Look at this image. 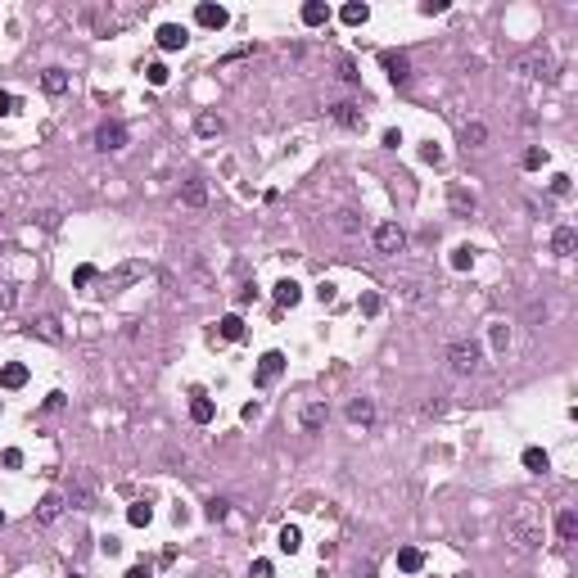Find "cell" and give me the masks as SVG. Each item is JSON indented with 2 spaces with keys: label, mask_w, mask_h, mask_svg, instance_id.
<instances>
[{
  "label": "cell",
  "mask_w": 578,
  "mask_h": 578,
  "mask_svg": "<svg viewBox=\"0 0 578 578\" xmlns=\"http://www.w3.org/2000/svg\"><path fill=\"white\" fill-rule=\"evenodd\" d=\"M204 515H208V519H213V524H221V519H226V515H230V502H226V497H213V502H208V506H204Z\"/></svg>",
  "instance_id": "d6a6232c"
},
{
  "label": "cell",
  "mask_w": 578,
  "mask_h": 578,
  "mask_svg": "<svg viewBox=\"0 0 578 578\" xmlns=\"http://www.w3.org/2000/svg\"><path fill=\"white\" fill-rule=\"evenodd\" d=\"M398 570L402 574H420L425 570V551H420V547H398Z\"/></svg>",
  "instance_id": "ac0fdd59"
},
{
  "label": "cell",
  "mask_w": 578,
  "mask_h": 578,
  "mask_svg": "<svg viewBox=\"0 0 578 578\" xmlns=\"http://www.w3.org/2000/svg\"><path fill=\"white\" fill-rule=\"evenodd\" d=\"M524 168H528V172L547 168V149H542V144H528V149H524Z\"/></svg>",
  "instance_id": "836d02e7"
},
{
  "label": "cell",
  "mask_w": 578,
  "mask_h": 578,
  "mask_svg": "<svg viewBox=\"0 0 578 578\" xmlns=\"http://www.w3.org/2000/svg\"><path fill=\"white\" fill-rule=\"evenodd\" d=\"M59 515H64V493H45L36 502V524H54Z\"/></svg>",
  "instance_id": "4fadbf2b"
},
{
  "label": "cell",
  "mask_w": 578,
  "mask_h": 578,
  "mask_svg": "<svg viewBox=\"0 0 578 578\" xmlns=\"http://www.w3.org/2000/svg\"><path fill=\"white\" fill-rule=\"evenodd\" d=\"M249 578H272V561H253L249 565Z\"/></svg>",
  "instance_id": "7bdbcfd3"
},
{
  "label": "cell",
  "mask_w": 578,
  "mask_h": 578,
  "mask_svg": "<svg viewBox=\"0 0 578 578\" xmlns=\"http://www.w3.org/2000/svg\"><path fill=\"white\" fill-rule=\"evenodd\" d=\"M371 239H375V249H380V253H402V249H407V230H402L398 221H380Z\"/></svg>",
  "instance_id": "5b68a950"
},
{
  "label": "cell",
  "mask_w": 578,
  "mask_h": 578,
  "mask_svg": "<svg viewBox=\"0 0 578 578\" xmlns=\"http://www.w3.org/2000/svg\"><path fill=\"white\" fill-rule=\"evenodd\" d=\"M420 158H425V163H434V168H438V163H443V149H438V144H420Z\"/></svg>",
  "instance_id": "b9f144b4"
},
{
  "label": "cell",
  "mask_w": 578,
  "mask_h": 578,
  "mask_svg": "<svg viewBox=\"0 0 578 578\" xmlns=\"http://www.w3.org/2000/svg\"><path fill=\"white\" fill-rule=\"evenodd\" d=\"M443 9H447L443 0H425V5H420V14H443Z\"/></svg>",
  "instance_id": "816d5d0a"
},
{
  "label": "cell",
  "mask_w": 578,
  "mask_h": 578,
  "mask_svg": "<svg viewBox=\"0 0 578 578\" xmlns=\"http://www.w3.org/2000/svg\"><path fill=\"white\" fill-rule=\"evenodd\" d=\"M213 416H217V407L208 398H195V402H190V420H195V425H208Z\"/></svg>",
  "instance_id": "f1b7e54d"
},
{
  "label": "cell",
  "mask_w": 578,
  "mask_h": 578,
  "mask_svg": "<svg viewBox=\"0 0 578 578\" xmlns=\"http://www.w3.org/2000/svg\"><path fill=\"white\" fill-rule=\"evenodd\" d=\"M452 213H475V195H466L461 186H452Z\"/></svg>",
  "instance_id": "1f68e13d"
},
{
  "label": "cell",
  "mask_w": 578,
  "mask_h": 578,
  "mask_svg": "<svg viewBox=\"0 0 578 578\" xmlns=\"http://www.w3.org/2000/svg\"><path fill=\"white\" fill-rule=\"evenodd\" d=\"M357 307H362L366 316H380V307H384V303H380V294H362V303H357Z\"/></svg>",
  "instance_id": "60d3db41"
},
{
  "label": "cell",
  "mask_w": 578,
  "mask_h": 578,
  "mask_svg": "<svg viewBox=\"0 0 578 578\" xmlns=\"http://www.w3.org/2000/svg\"><path fill=\"white\" fill-rule=\"evenodd\" d=\"M32 334H41L45 343H64V330H59V321H54V316H36V321H32Z\"/></svg>",
  "instance_id": "44dd1931"
},
{
  "label": "cell",
  "mask_w": 578,
  "mask_h": 578,
  "mask_svg": "<svg viewBox=\"0 0 578 578\" xmlns=\"http://www.w3.org/2000/svg\"><path fill=\"white\" fill-rule=\"evenodd\" d=\"M14 104H18L14 95H9V91H0V118H5V113H14Z\"/></svg>",
  "instance_id": "c3c4849f"
},
{
  "label": "cell",
  "mask_w": 578,
  "mask_h": 578,
  "mask_svg": "<svg viewBox=\"0 0 578 578\" xmlns=\"http://www.w3.org/2000/svg\"><path fill=\"white\" fill-rule=\"evenodd\" d=\"M276 303H281V307H298V303H303V285H298V281H276Z\"/></svg>",
  "instance_id": "d6986e66"
},
{
  "label": "cell",
  "mask_w": 578,
  "mask_h": 578,
  "mask_svg": "<svg viewBox=\"0 0 578 578\" xmlns=\"http://www.w3.org/2000/svg\"><path fill=\"white\" fill-rule=\"evenodd\" d=\"M217 334H221L226 343H239V339H244V316H239V312L221 316V321H217Z\"/></svg>",
  "instance_id": "2e32d148"
},
{
  "label": "cell",
  "mask_w": 578,
  "mask_h": 578,
  "mask_svg": "<svg viewBox=\"0 0 578 578\" xmlns=\"http://www.w3.org/2000/svg\"><path fill=\"white\" fill-rule=\"evenodd\" d=\"M519 461H524L528 475H547V470H551V457H547L542 447H524V457H519Z\"/></svg>",
  "instance_id": "ffe728a7"
},
{
  "label": "cell",
  "mask_w": 578,
  "mask_h": 578,
  "mask_svg": "<svg viewBox=\"0 0 578 578\" xmlns=\"http://www.w3.org/2000/svg\"><path fill=\"white\" fill-rule=\"evenodd\" d=\"M574 249H578V230L574 226H556L551 230V253L556 258H574Z\"/></svg>",
  "instance_id": "7c38bea8"
},
{
  "label": "cell",
  "mask_w": 578,
  "mask_h": 578,
  "mask_svg": "<svg viewBox=\"0 0 578 578\" xmlns=\"http://www.w3.org/2000/svg\"><path fill=\"white\" fill-rule=\"evenodd\" d=\"M506 343H510V330L506 325H493V348H506Z\"/></svg>",
  "instance_id": "f6af8a7d"
},
{
  "label": "cell",
  "mask_w": 578,
  "mask_h": 578,
  "mask_svg": "<svg viewBox=\"0 0 578 578\" xmlns=\"http://www.w3.org/2000/svg\"><path fill=\"white\" fill-rule=\"evenodd\" d=\"M91 502H95V475H91V470H77L73 484H68V493H64V506L91 510Z\"/></svg>",
  "instance_id": "3957f363"
},
{
  "label": "cell",
  "mask_w": 578,
  "mask_h": 578,
  "mask_svg": "<svg viewBox=\"0 0 578 578\" xmlns=\"http://www.w3.org/2000/svg\"><path fill=\"white\" fill-rule=\"evenodd\" d=\"M334 226L343 230V235H362V221H357V213H339V221Z\"/></svg>",
  "instance_id": "d590c367"
},
{
  "label": "cell",
  "mask_w": 578,
  "mask_h": 578,
  "mask_svg": "<svg viewBox=\"0 0 578 578\" xmlns=\"http://www.w3.org/2000/svg\"><path fill=\"white\" fill-rule=\"evenodd\" d=\"M281 371H285V353H262V362H258V375L253 380L258 384H272V380H281Z\"/></svg>",
  "instance_id": "30bf717a"
},
{
  "label": "cell",
  "mask_w": 578,
  "mask_h": 578,
  "mask_svg": "<svg viewBox=\"0 0 578 578\" xmlns=\"http://www.w3.org/2000/svg\"><path fill=\"white\" fill-rule=\"evenodd\" d=\"M570 190H574V186H570V177H565V172H556V177H551V195H556V199H565Z\"/></svg>",
  "instance_id": "ab89813d"
},
{
  "label": "cell",
  "mask_w": 578,
  "mask_h": 578,
  "mask_svg": "<svg viewBox=\"0 0 578 578\" xmlns=\"http://www.w3.org/2000/svg\"><path fill=\"white\" fill-rule=\"evenodd\" d=\"M298 18H303L307 27H325V23H330V5H321V0H307V5L298 9Z\"/></svg>",
  "instance_id": "9a60e30c"
},
{
  "label": "cell",
  "mask_w": 578,
  "mask_h": 578,
  "mask_svg": "<svg viewBox=\"0 0 578 578\" xmlns=\"http://www.w3.org/2000/svg\"><path fill=\"white\" fill-rule=\"evenodd\" d=\"M154 41H158V50H186L190 32H186L181 23H163L158 32H154Z\"/></svg>",
  "instance_id": "ba28073f"
},
{
  "label": "cell",
  "mask_w": 578,
  "mask_h": 578,
  "mask_svg": "<svg viewBox=\"0 0 578 578\" xmlns=\"http://www.w3.org/2000/svg\"><path fill=\"white\" fill-rule=\"evenodd\" d=\"M330 118L339 122V127H348V131H362V127H366V113H362V104H353V100H339V104H330Z\"/></svg>",
  "instance_id": "52a82bcc"
},
{
  "label": "cell",
  "mask_w": 578,
  "mask_h": 578,
  "mask_svg": "<svg viewBox=\"0 0 578 578\" xmlns=\"http://www.w3.org/2000/svg\"><path fill=\"white\" fill-rule=\"evenodd\" d=\"M36 221H41L45 230H54V226H59V213H54V208H45V213H36Z\"/></svg>",
  "instance_id": "ee69618b"
},
{
  "label": "cell",
  "mask_w": 578,
  "mask_h": 578,
  "mask_svg": "<svg viewBox=\"0 0 578 578\" xmlns=\"http://www.w3.org/2000/svg\"><path fill=\"white\" fill-rule=\"evenodd\" d=\"M447 366L457 375H475L479 366H484V343H475V339H457L447 348Z\"/></svg>",
  "instance_id": "7a4b0ae2"
},
{
  "label": "cell",
  "mask_w": 578,
  "mask_h": 578,
  "mask_svg": "<svg viewBox=\"0 0 578 578\" xmlns=\"http://www.w3.org/2000/svg\"><path fill=\"white\" fill-rule=\"evenodd\" d=\"M0 307H14V289L9 285H0Z\"/></svg>",
  "instance_id": "db71d44e"
},
{
  "label": "cell",
  "mask_w": 578,
  "mask_h": 578,
  "mask_svg": "<svg viewBox=\"0 0 578 578\" xmlns=\"http://www.w3.org/2000/svg\"><path fill=\"white\" fill-rule=\"evenodd\" d=\"M181 204H190V208H204L208 204V186L199 177H190L186 186H181Z\"/></svg>",
  "instance_id": "e0dca14e"
},
{
  "label": "cell",
  "mask_w": 578,
  "mask_h": 578,
  "mask_svg": "<svg viewBox=\"0 0 578 578\" xmlns=\"http://www.w3.org/2000/svg\"><path fill=\"white\" fill-rule=\"evenodd\" d=\"M339 77H343L348 86H357V82H362V73H357V64H353V59H339Z\"/></svg>",
  "instance_id": "74e56055"
},
{
  "label": "cell",
  "mask_w": 578,
  "mask_h": 578,
  "mask_svg": "<svg viewBox=\"0 0 578 578\" xmlns=\"http://www.w3.org/2000/svg\"><path fill=\"white\" fill-rule=\"evenodd\" d=\"M484 140H488V127H484V122H466V127H461V144H466V149H479Z\"/></svg>",
  "instance_id": "484cf974"
},
{
  "label": "cell",
  "mask_w": 578,
  "mask_h": 578,
  "mask_svg": "<svg viewBox=\"0 0 578 578\" xmlns=\"http://www.w3.org/2000/svg\"><path fill=\"white\" fill-rule=\"evenodd\" d=\"M95 276H100V272H95V267H91V262H82V267H77V272H73V285H77V289H82V285H91V281H95Z\"/></svg>",
  "instance_id": "8d00e7d4"
},
{
  "label": "cell",
  "mask_w": 578,
  "mask_h": 578,
  "mask_svg": "<svg viewBox=\"0 0 578 578\" xmlns=\"http://www.w3.org/2000/svg\"><path fill=\"white\" fill-rule=\"evenodd\" d=\"M348 420H353V425H375V402L371 398H353L348 402Z\"/></svg>",
  "instance_id": "5bb4252c"
},
{
  "label": "cell",
  "mask_w": 578,
  "mask_h": 578,
  "mask_svg": "<svg viewBox=\"0 0 578 578\" xmlns=\"http://www.w3.org/2000/svg\"><path fill=\"white\" fill-rule=\"evenodd\" d=\"M122 144H127V127H122L118 118H104L100 127H95V149H104V154H118Z\"/></svg>",
  "instance_id": "277c9868"
},
{
  "label": "cell",
  "mask_w": 578,
  "mask_h": 578,
  "mask_svg": "<svg viewBox=\"0 0 578 578\" xmlns=\"http://www.w3.org/2000/svg\"><path fill=\"white\" fill-rule=\"evenodd\" d=\"M398 144H402V131L389 127V131H384V149H398Z\"/></svg>",
  "instance_id": "bcb514c9"
},
{
  "label": "cell",
  "mask_w": 578,
  "mask_h": 578,
  "mask_svg": "<svg viewBox=\"0 0 578 578\" xmlns=\"http://www.w3.org/2000/svg\"><path fill=\"white\" fill-rule=\"evenodd\" d=\"M461 578H475V574H461Z\"/></svg>",
  "instance_id": "6f0895ef"
},
{
  "label": "cell",
  "mask_w": 578,
  "mask_h": 578,
  "mask_svg": "<svg viewBox=\"0 0 578 578\" xmlns=\"http://www.w3.org/2000/svg\"><path fill=\"white\" fill-rule=\"evenodd\" d=\"M100 551H104V556H122V542H118V538H104Z\"/></svg>",
  "instance_id": "7dc6e473"
},
{
  "label": "cell",
  "mask_w": 578,
  "mask_h": 578,
  "mask_svg": "<svg viewBox=\"0 0 578 578\" xmlns=\"http://www.w3.org/2000/svg\"><path fill=\"white\" fill-rule=\"evenodd\" d=\"M0 384H5V389H23V384H27V366L23 362H9L5 371H0Z\"/></svg>",
  "instance_id": "d4e9b609"
},
{
  "label": "cell",
  "mask_w": 578,
  "mask_h": 578,
  "mask_svg": "<svg viewBox=\"0 0 578 578\" xmlns=\"http://www.w3.org/2000/svg\"><path fill=\"white\" fill-rule=\"evenodd\" d=\"M45 411H64V393H45Z\"/></svg>",
  "instance_id": "f907efd6"
},
{
  "label": "cell",
  "mask_w": 578,
  "mask_h": 578,
  "mask_svg": "<svg viewBox=\"0 0 578 578\" xmlns=\"http://www.w3.org/2000/svg\"><path fill=\"white\" fill-rule=\"evenodd\" d=\"M0 524H5V510H0Z\"/></svg>",
  "instance_id": "9f6ffc18"
},
{
  "label": "cell",
  "mask_w": 578,
  "mask_h": 578,
  "mask_svg": "<svg viewBox=\"0 0 578 578\" xmlns=\"http://www.w3.org/2000/svg\"><path fill=\"white\" fill-rule=\"evenodd\" d=\"M0 466H5V470H18V466H23V452H18V447H5V452H0Z\"/></svg>",
  "instance_id": "f35d334b"
},
{
  "label": "cell",
  "mask_w": 578,
  "mask_h": 578,
  "mask_svg": "<svg viewBox=\"0 0 578 578\" xmlns=\"http://www.w3.org/2000/svg\"><path fill=\"white\" fill-rule=\"evenodd\" d=\"M195 131H199V136H217V131H221V118H217V113H199V118H195Z\"/></svg>",
  "instance_id": "4dcf8cb0"
},
{
  "label": "cell",
  "mask_w": 578,
  "mask_h": 578,
  "mask_svg": "<svg viewBox=\"0 0 578 578\" xmlns=\"http://www.w3.org/2000/svg\"><path fill=\"white\" fill-rule=\"evenodd\" d=\"M195 23L208 27V32H221V27L230 23V14H226L221 5H199V9H195Z\"/></svg>",
  "instance_id": "8fae6325"
},
{
  "label": "cell",
  "mask_w": 578,
  "mask_h": 578,
  "mask_svg": "<svg viewBox=\"0 0 578 578\" xmlns=\"http://www.w3.org/2000/svg\"><path fill=\"white\" fill-rule=\"evenodd\" d=\"M325 420H330V407H325V402H303V411H298V425H303L307 434L325 429Z\"/></svg>",
  "instance_id": "9c48e42d"
},
{
  "label": "cell",
  "mask_w": 578,
  "mask_h": 578,
  "mask_svg": "<svg viewBox=\"0 0 578 578\" xmlns=\"http://www.w3.org/2000/svg\"><path fill=\"white\" fill-rule=\"evenodd\" d=\"M556 533H561V542H574V538H578V510L565 506L561 515H556Z\"/></svg>",
  "instance_id": "7402d4cb"
},
{
  "label": "cell",
  "mask_w": 578,
  "mask_h": 578,
  "mask_svg": "<svg viewBox=\"0 0 578 578\" xmlns=\"http://www.w3.org/2000/svg\"><path fill=\"white\" fill-rule=\"evenodd\" d=\"M122 578H154V570H149V565H131V570L122 574Z\"/></svg>",
  "instance_id": "681fc988"
},
{
  "label": "cell",
  "mask_w": 578,
  "mask_h": 578,
  "mask_svg": "<svg viewBox=\"0 0 578 578\" xmlns=\"http://www.w3.org/2000/svg\"><path fill=\"white\" fill-rule=\"evenodd\" d=\"M447 262H452V272H470V267H475V249H470V244H457Z\"/></svg>",
  "instance_id": "83f0119b"
},
{
  "label": "cell",
  "mask_w": 578,
  "mask_h": 578,
  "mask_svg": "<svg viewBox=\"0 0 578 578\" xmlns=\"http://www.w3.org/2000/svg\"><path fill=\"white\" fill-rule=\"evenodd\" d=\"M144 77H149V86H168L172 68H168V64H149V68H144Z\"/></svg>",
  "instance_id": "e575fe53"
},
{
  "label": "cell",
  "mask_w": 578,
  "mask_h": 578,
  "mask_svg": "<svg viewBox=\"0 0 578 578\" xmlns=\"http://www.w3.org/2000/svg\"><path fill=\"white\" fill-rule=\"evenodd\" d=\"M380 68H384V77H389L393 86H407L411 82V59L402 50H380Z\"/></svg>",
  "instance_id": "8992f818"
},
{
  "label": "cell",
  "mask_w": 578,
  "mask_h": 578,
  "mask_svg": "<svg viewBox=\"0 0 578 578\" xmlns=\"http://www.w3.org/2000/svg\"><path fill=\"white\" fill-rule=\"evenodd\" d=\"M41 86H45V95H64V91H68V73H64V68H45L41 73Z\"/></svg>",
  "instance_id": "603a6c76"
},
{
  "label": "cell",
  "mask_w": 578,
  "mask_h": 578,
  "mask_svg": "<svg viewBox=\"0 0 578 578\" xmlns=\"http://www.w3.org/2000/svg\"><path fill=\"white\" fill-rule=\"evenodd\" d=\"M339 18H343L348 27H366V18H371V5H357V0H353V5L339 9Z\"/></svg>",
  "instance_id": "4316f807"
},
{
  "label": "cell",
  "mask_w": 578,
  "mask_h": 578,
  "mask_svg": "<svg viewBox=\"0 0 578 578\" xmlns=\"http://www.w3.org/2000/svg\"><path fill=\"white\" fill-rule=\"evenodd\" d=\"M149 519H154V506H149V502H131V506H127V524L144 528V524H149Z\"/></svg>",
  "instance_id": "f546056e"
},
{
  "label": "cell",
  "mask_w": 578,
  "mask_h": 578,
  "mask_svg": "<svg viewBox=\"0 0 578 578\" xmlns=\"http://www.w3.org/2000/svg\"><path fill=\"white\" fill-rule=\"evenodd\" d=\"M316 298H321V303H334V285H316Z\"/></svg>",
  "instance_id": "f5cc1de1"
},
{
  "label": "cell",
  "mask_w": 578,
  "mask_h": 578,
  "mask_svg": "<svg viewBox=\"0 0 578 578\" xmlns=\"http://www.w3.org/2000/svg\"><path fill=\"white\" fill-rule=\"evenodd\" d=\"M276 547H281L285 556H294L298 547H303V528H298V524H285V528H281V538H276Z\"/></svg>",
  "instance_id": "cb8c5ba5"
},
{
  "label": "cell",
  "mask_w": 578,
  "mask_h": 578,
  "mask_svg": "<svg viewBox=\"0 0 578 578\" xmlns=\"http://www.w3.org/2000/svg\"><path fill=\"white\" fill-rule=\"evenodd\" d=\"M506 538L519 547V551H533V547H542V515H538L533 506H515L506 515Z\"/></svg>",
  "instance_id": "6da1fadb"
},
{
  "label": "cell",
  "mask_w": 578,
  "mask_h": 578,
  "mask_svg": "<svg viewBox=\"0 0 578 578\" xmlns=\"http://www.w3.org/2000/svg\"><path fill=\"white\" fill-rule=\"evenodd\" d=\"M68 578H86V574H68Z\"/></svg>",
  "instance_id": "11a10c76"
}]
</instances>
